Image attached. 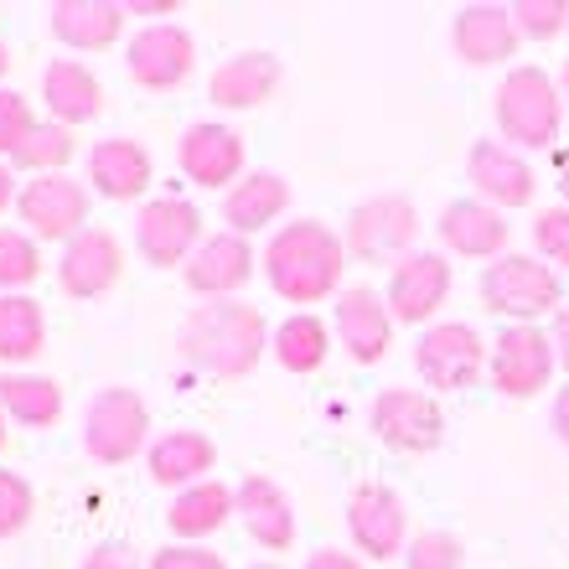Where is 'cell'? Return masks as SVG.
Masks as SVG:
<instances>
[{"label": "cell", "mask_w": 569, "mask_h": 569, "mask_svg": "<svg viewBox=\"0 0 569 569\" xmlns=\"http://www.w3.org/2000/svg\"><path fill=\"white\" fill-rule=\"evenodd\" d=\"M181 171L197 181V187H239V171H243V140L239 130H228V124H192L187 136H181Z\"/></svg>", "instance_id": "44dd1931"}, {"label": "cell", "mask_w": 569, "mask_h": 569, "mask_svg": "<svg viewBox=\"0 0 569 569\" xmlns=\"http://www.w3.org/2000/svg\"><path fill=\"white\" fill-rule=\"evenodd\" d=\"M466 177H471L481 202H492L497 212L528 208L533 192H539V177H533V166L523 161V150L502 146V140H477L471 156H466Z\"/></svg>", "instance_id": "7c38bea8"}, {"label": "cell", "mask_w": 569, "mask_h": 569, "mask_svg": "<svg viewBox=\"0 0 569 569\" xmlns=\"http://www.w3.org/2000/svg\"><path fill=\"white\" fill-rule=\"evenodd\" d=\"M559 192H565V208H569V150L559 156Z\"/></svg>", "instance_id": "7dc6e473"}, {"label": "cell", "mask_w": 569, "mask_h": 569, "mask_svg": "<svg viewBox=\"0 0 569 569\" xmlns=\"http://www.w3.org/2000/svg\"><path fill=\"white\" fill-rule=\"evenodd\" d=\"M284 208H290V181L274 177V171H249V177L223 197V218L233 223V233H259V228H270Z\"/></svg>", "instance_id": "83f0119b"}, {"label": "cell", "mask_w": 569, "mask_h": 569, "mask_svg": "<svg viewBox=\"0 0 569 569\" xmlns=\"http://www.w3.org/2000/svg\"><path fill=\"white\" fill-rule=\"evenodd\" d=\"M368 430L383 440L389 450H405V456H425L446 440V415L430 393L415 389H383L368 405Z\"/></svg>", "instance_id": "ba28073f"}, {"label": "cell", "mask_w": 569, "mask_h": 569, "mask_svg": "<svg viewBox=\"0 0 569 569\" xmlns=\"http://www.w3.org/2000/svg\"><path fill=\"white\" fill-rule=\"evenodd\" d=\"M481 306L492 316H508L512 327H533L539 316L565 311V284L539 259L502 254L481 270Z\"/></svg>", "instance_id": "277c9868"}, {"label": "cell", "mask_w": 569, "mask_h": 569, "mask_svg": "<svg viewBox=\"0 0 569 569\" xmlns=\"http://www.w3.org/2000/svg\"><path fill=\"white\" fill-rule=\"evenodd\" d=\"M347 270V243L316 218L284 223L270 243H264V274H270L274 296L290 306H316L327 300Z\"/></svg>", "instance_id": "7a4b0ae2"}, {"label": "cell", "mask_w": 569, "mask_h": 569, "mask_svg": "<svg viewBox=\"0 0 569 569\" xmlns=\"http://www.w3.org/2000/svg\"><path fill=\"white\" fill-rule=\"evenodd\" d=\"M327 352H331V337L311 311L290 316V321H280V331H274V358H280L284 373H316V368L327 362Z\"/></svg>", "instance_id": "1f68e13d"}, {"label": "cell", "mask_w": 569, "mask_h": 569, "mask_svg": "<svg viewBox=\"0 0 569 569\" xmlns=\"http://www.w3.org/2000/svg\"><path fill=\"white\" fill-rule=\"evenodd\" d=\"M83 569H140V565H136V549H124V543H99V549L83 559Z\"/></svg>", "instance_id": "60d3db41"}, {"label": "cell", "mask_w": 569, "mask_h": 569, "mask_svg": "<svg viewBox=\"0 0 569 569\" xmlns=\"http://www.w3.org/2000/svg\"><path fill=\"white\" fill-rule=\"evenodd\" d=\"M89 181H93V192L109 197V202H136L150 187V150L124 136L99 140L89 150Z\"/></svg>", "instance_id": "7402d4cb"}, {"label": "cell", "mask_w": 569, "mask_h": 569, "mask_svg": "<svg viewBox=\"0 0 569 569\" xmlns=\"http://www.w3.org/2000/svg\"><path fill=\"white\" fill-rule=\"evenodd\" d=\"M31 130H37L31 104L16 89H0V156H16V150L27 146Z\"/></svg>", "instance_id": "74e56055"}, {"label": "cell", "mask_w": 569, "mask_h": 569, "mask_svg": "<svg viewBox=\"0 0 569 569\" xmlns=\"http://www.w3.org/2000/svg\"><path fill=\"white\" fill-rule=\"evenodd\" d=\"M52 37L68 47H78V52H99V47H114L124 31V6H114V0H58L52 6Z\"/></svg>", "instance_id": "603a6c76"}, {"label": "cell", "mask_w": 569, "mask_h": 569, "mask_svg": "<svg viewBox=\"0 0 569 569\" xmlns=\"http://www.w3.org/2000/svg\"><path fill=\"white\" fill-rule=\"evenodd\" d=\"M146 430H150V409L136 389H104L83 415V446H89L93 461L104 466L130 461L146 446Z\"/></svg>", "instance_id": "9c48e42d"}, {"label": "cell", "mask_w": 569, "mask_h": 569, "mask_svg": "<svg viewBox=\"0 0 569 569\" xmlns=\"http://www.w3.org/2000/svg\"><path fill=\"white\" fill-rule=\"evenodd\" d=\"M136 243L150 264L177 270V264H187V259L197 254V243H202V212H197L187 197H156L136 218Z\"/></svg>", "instance_id": "30bf717a"}, {"label": "cell", "mask_w": 569, "mask_h": 569, "mask_svg": "<svg viewBox=\"0 0 569 569\" xmlns=\"http://www.w3.org/2000/svg\"><path fill=\"white\" fill-rule=\"evenodd\" d=\"M42 93H47V109L58 114V124H89L104 114V89L99 78L83 68V62H52L42 73Z\"/></svg>", "instance_id": "4316f807"}, {"label": "cell", "mask_w": 569, "mask_h": 569, "mask_svg": "<svg viewBox=\"0 0 569 569\" xmlns=\"http://www.w3.org/2000/svg\"><path fill=\"white\" fill-rule=\"evenodd\" d=\"M337 337H342L352 362H383L393 347L389 300L378 296V290H368V284L342 290V296H337Z\"/></svg>", "instance_id": "2e32d148"}, {"label": "cell", "mask_w": 569, "mask_h": 569, "mask_svg": "<svg viewBox=\"0 0 569 569\" xmlns=\"http://www.w3.org/2000/svg\"><path fill=\"white\" fill-rule=\"evenodd\" d=\"M239 512H243L249 539H259L264 549H290V543H296V508H290V497L280 492V481L249 477L239 487Z\"/></svg>", "instance_id": "d4e9b609"}, {"label": "cell", "mask_w": 569, "mask_h": 569, "mask_svg": "<svg viewBox=\"0 0 569 569\" xmlns=\"http://www.w3.org/2000/svg\"><path fill=\"white\" fill-rule=\"evenodd\" d=\"M6 62H11V47L0 42V73H6Z\"/></svg>", "instance_id": "c3c4849f"}, {"label": "cell", "mask_w": 569, "mask_h": 569, "mask_svg": "<svg viewBox=\"0 0 569 569\" xmlns=\"http://www.w3.org/2000/svg\"><path fill=\"white\" fill-rule=\"evenodd\" d=\"M461 559H466V543L456 539V533H420V539L409 543V555H405V565L409 569H461Z\"/></svg>", "instance_id": "d590c367"}, {"label": "cell", "mask_w": 569, "mask_h": 569, "mask_svg": "<svg viewBox=\"0 0 569 569\" xmlns=\"http://www.w3.org/2000/svg\"><path fill=\"white\" fill-rule=\"evenodd\" d=\"M274 89H280V62H274L270 52H239V58H228L208 83L212 104H223V109H254V104H264Z\"/></svg>", "instance_id": "484cf974"}, {"label": "cell", "mask_w": 569, "mask_h": 569, "mask_svg": "<svg viewBox=\"0 0 569 569\" xmlns=\"http://www.w3.org/2000/svg\"><path fill=\"white\" fill-rule=\"evenodd\" d=\"M124 68H130V78H136L140 89L166 93V89H177V83L192 78L197 47H192V37H187L181 27H146L136 42H130Z\"/></svg>", "instance_id": "5bb4252c"}, {"label": "cell", "mask_w": 569, "mask_h": 569, "mask_svg": "<svg viewBox=\"0 0 569 569\" xmlns=\"http://www.w3.org/2000/svg\"><path fill=\"white\" fill-rule=\"evenodd\" d=\"M16 212H21L31 239L73 243L89 228V192H83V181L62 177V171L58 177H37L16 192Z\"/></svg>", "instance_id": "52a82bcc"}, {"label": "cell", "mask_w": 569, "mask_h": 569, "mask_svg": "<svg viewBox=\"0 0 569 569\" xmlns=\"http://www.w3.org/2000/svg\"><path fill=\"white\" fill-rule=\"evenodd\" d=\"M533 249H539L549 264H565L569 270V208L559 202V208H543L539 218H533Z\"/></svg>", "instance_id": "8d00e7d4"}, {"label": "cell", "mask_w": 569, "mask_h": 569, "mask_svg": "<svg viewBox=\"0 0 569 569\" xmlns=\"http://www.w3.org/2000/svg\"><path fill=\"white\" fill-rule=\"evenodd\" d=\"M124 270V249L120 239L109 233V228H83L73 243H62V264H58V280L68 296L78 300H93L104 296V290H114V280H120Z\"/></svg>", "instance_id": "9a60e30c"}, {"label": "cell", "mask_w": 569, "mask_h": 569, "mask_svg": "<svg viewBox=\"0 0 569 569\" xmlns=\"http://www.w3.org/2000/svg\"><path fill=\"white\" fill-rule=\"evenodd\" d=\"M270 342V327L254 306L243 300H212V306H197L187 321H181V358L192 362L197 373L212 378H243L254 373L259 358H264Z\"/></svg>", "instance_id": "6da1fadb"}, {"label": "cell", "mask_w": 569, "mask_h": 569, "mask_svg": "<svg viewBox=\"0 0 569 569\" xmlns=\"http://www.w3.org/2000/svg\"><path fill=\"white\" fill-rule=\"evenodd\" d=\"M450 296V264L440 254H405L389 274V311L405 327H425Z\"/></svg>", "instance_id": "e0dca14e"}, {"label": "cell", "mask_w": 569, "mask_h": 569, "mask_svg": "<svg viewBox=\"0 0 569 569\" xmlns=\"http://www.w3.org/2000/svg\"><path fill=\"white\" fill-rule=\"evenodd\" d=\"M415 362H420V373H425L430 389L461 393V389H471V383L487 373L492 352H487V342L477 337V327H466V321H440V327H430L420 337Z\"/></svg>", "instance_id": "8992f818"}, {"label": "cell", "mask_w": 569, "mask_h": 569, "mask_svg": "<svg viewBox=\"0 0 569 569\" xmlns=\"http://www.w3.org/2000/svg\"><path fill=\"white\" fill-rule=\"evenodd\" d=\"M559 89H565V99H569V62H565V73H559Z\"/></svg>", "instance_id": "681fc988"}, {"label": "cell", "mask_w": 569, "mask_h": 569, "mask_svg": "<svg viewBox=\"0 0 569 569\" xmlns=\"http://www.w3.org/2000/svg\"><path fill=\"white\" fill-rule=\"evenodd\" d=\"M47 342L42 306L31 296H0V362H31Z\"/></svg>", "instance_id": "4dcf8cb0"}, {"label": "cell", "mask_w": 569, "mask_h": 569, "mask_svg": "<svg viewBox=\"0 0 569 569\" xmlns=\"http://www.w3.org/2000/svg\"><path fill=\"white\" fill-rule=\"evenodd\" d=\"M440 243H446L450 254H466V259H502L508 249V218L492 208V202H481V197H456L446 202L440 212Z\"/></svg>", "instance_id": "d6986e66"}, {"label": "cell", "mask_w": 569, "mask_h": 569, "mask_svg": "<svg viewBox=\"0 0 569 569\" xmlns=\"http://www.w3.org/2000/svg\"><path fill=\"white\" fill-rule=\"evenodd\" d=\"M239 512V492H228L223 481H197L187 492H177V502L166 508V523L181 539H208Z\"/></svg>", "instance_id": "f1b7e54d"}, {"label": "cell", "mask_w": 569, "mask_h": 569, "mask_svg": "<svg viewBox=\"0 0 569 569\" xmlns=\"http://www.w3.org/2000/svg\"><path fill=\"white\" fill-rule=\"evenodd\" d=\"M518 21H512V6H461L456 21H450V47H456V58L477 62H508L518 52Z\"/></svg>", "instance_id": "ffe728a7"}, {"label": "cell", "mask_w": 569, "mask_h": 569, "mask_svg": "<svg viewBox=\"0 0 569 569\" xmlns=\"http://www.w3.org/2000/svg\"><path fill=\"white\" fill-rule=\"evenodd\" d=\"M218 461V446H212L202 430H171L150 446V481L156 487H197V481L212 471Z\"/></svg>", "instance_id": "cb8c5ba5"}, {"label": "cell", "mask_w": 569, "mask_h": 569, "mask_svg": "<svg viewBox=\"0 0 569 569\" xmlns=\"http://www.w3.org/2000/svg\"><path fill=\"white\" fill-rule=\"evenodd\" d=\"M565 124V89L543 68H512L497 89V130L512 150H543Z\"/></svg>", "instance_id": "3957f363"}, {"label": "cell", "mask_w": 569, "mask_h": 569, "mask_svg": "<svg viewBox=\"0 0 569 569\" xmlns=\"http://www.w3.org/2000/svg\"><path fill=\"white\" fill-rule=\"evenodd\" d=\"M150 569H228L223 555H212V549H161V555L150 559Z\"/></svg>", "instance_id": "ab89813d"}, {"label": "cell", "mask_w": 569, "mask_h": 569, "mask_svg": "<svg viewBox=\"0 0 569 569\" xmlns=\"http://www.w3.org/2000/svg\"><path fill=\"white\" fill-rule=\"evenodd\" d=\"M68 161H73V130L68 124H37L27 136V146L11 156V166L37 171V177H58Z\"/></svg>", "instance_id": "d6a6232c"}, {"label": "cell", "mask_w": 569, "mask_h": 569, "mask_svg": "<svg viewBox=\"0 0 569 569\" xmlns=\"http://www.w3.org/2000/svg\"><path fill=\"white\" fill-rule=\"evenodd\" d=\"M11 208V171H6V166H0V212Z\"/></svg>", "instance_id": "bcb514c9"}, {"label": "cell", "mask_w": 569, "mask_h": 569, "mask_svg": "<svg viewBox=\"0 0 569 569\" xmlns=\"http://www.w3.org/2000/svg\"><path fill=\"white\" fill-rule=\"evenodd\" d=\"M37 274H42L37 239L21 233V228H0V290H6V296H21Z\"/></svg>", "instance_id": "836d02e7"}, {"label": "cell", "mask_w": 569, "mask_h": 569, "mask_svg": "<svg viewBox=\"0 0 569 569\" xmlns=\"http://www.w3.org/2000/svg\"><path fill=\"white\" fill-rule=\"evenodd\" d=\"M254 569H280V565H254Z\"/></svg>", "instance_id": "816d5d0a"}, {"label": "cell", "mask_w": 569, "mask_h": 569, "mask_svg": "<svg viewBox=\"0 0 569 569\" xmlns=\"http://www.w3.org/2000/svg\"><path fill=\"white\" fill-rule=\"evenodd\" d=\"M347 528H352V539H358L362 555L373 559H393L405 549V528H409V512L399 502L393 487L383 481H362L352 502H347Z\"/></svg>", "instance_id": "4fadbf2b"}, {"label": "cell", "mask_w": 569, "mask_h": 569, "mask_svg": "<svg viewBox=\"0 0 569 569\" xmlns=\"http://www.w3.org/2000/svg\"><path fill=\"white\" fill-rule=\"evenodd\" d=\"M249 280H254V249L233 228L228 233H208V239L197 243V254L187 259V284H192L197 296L228 300Z\"/></svg>", "instance_id": "ac0fdd59"}, {"label": "cell", "mask_w": 569, "mask_h": 569, "mask_svg": "<svg viewBox=\"0 0 569 569\" xmlns=\"http://www.w3.org/2000/svg\"><path fill=\"white\" fill-rule=\"evenodd\" d=\"M559 368V352H555V337L543 327H502L492 342V389L508 393V399H533V393L549 389V378Z\"/></svg>", "instance_id": "5b68a950"}, {"label": "cell", "mask_w": 569, "mask_h": 569, "mask_svg": "<svg viewBox=\"0 0 569 569\" xmlns=\"http://www.w3.org/2000/svg\"><path fill=\"white\" fill-rule=\"evenodd\" d=\"M0 446H6V409H0Z\"/></svg>", "instance_id": "f907efd6"}, {"label": "cell", "mask_w": 569, "mask_h": 569, "mask_svg": "<svg viewBox=\"0 0 569 569\" xmlns=\"http://www.w3.org/2000/svg\"><path fill=\"white\" fill-rule=\"evenodd\" d=\"M415 233H420V212L409 197H373V202L352 208L342 243L352 259H393L409 254Z\"/></svg>", "instance_id": "8fae6325"}, {"label": "cell", "mask_w": 569, "mask_h": 569, "mask_svg": "<svg viewBox=\"0 0 569 569\" xmlns=\"http://www.w3.org/2000/svg\"><path fill=\"white\" fill-rule=\"evenodd\" d=\"M549 337H555V352H559V362H565V368H569V300H565V311L555 316V331H549Z\"/></svg>", "instance_id": "7bdbcfd3"}, {"label": "cell", "mask_w": 569, "mask_h": 569, "mask_svg": "<svg viewBox=\"0 0 569 569\" xmlns=\"http://www.w3.org/2000/svg\"><path fill=\"white\" fill-rule=\"evenodd\" d=\"M555 435H559V440H565V446H569V383L555 393Z\"/></svg>", "instance_id": "ee69618b"}, {"label": "cell", "mask_w": 569, "mask_h": 569, "mask_svg": "<svg viewBox=\"0 0 569 569\" xmlns=\"http://www.w3.org/2000/svg\"><path fill=\"white\" fill-rule=\"evenodd\" d=\"M124 11H136V16H171V11H177V0H156V6L136 0V6H124Z\"/></svg>", "instance_id": "f6af8a7d"}, {"label": "cell", "mask_w": 569, "mask_h": 569, "mask_svg": "<svg viewBox=\"0 0 569 569\" xmlns=\"http://www.w3.org/2000/svg\"><path fill=\"white\" fill-rule=\"evenodd\" d=\"M306 569H362L352 555H342V549H316L311 559H306Z\"/></svg>", "instance_id": "b9f144b4"}, {"label": "cell", "mask_w": 569, "mask_h": 569, "mask_svg": "<svg viewBox=\"0 0 569 569\" xmlns=\"http://www.w3.org/2000/svg\"><path fill=\"white\" fill-rule=\"evenodd\" d=\"M31 523V487L16 471H0V539H11Z\"/></svg>", "instance_id": "f35d334b"}, {"label": "cell", "mask_w": 569, "mask_h": 569, "mask_svg": "<svg viewBox=\"0 0 569 569\" xmlns=\"http://www.w3.org/2000/svg\"><path fill=\"white\" fill-rule=\"evenodd\" d=\"M512 21H518V37L528 42H549L569 27V6L565 0H518L512 6Z\"/></svg>", "instance_id": "e575fe53"}, {"label": "cell", "mask_w": 569, "mask_h": 569, "mask_svg": "<svg viewBox=\"0 0 569 569\" xmlns=\"http://www.w3.org/2000/svg\"><path fill=\"white\" fill-rule=\"evenodd\" d=\"M0 409L21 425H58L62 420V389L52 378H37V373H6L0 378Z\"/></svg>", "instance_id": "f546056e"}]
</instances>
